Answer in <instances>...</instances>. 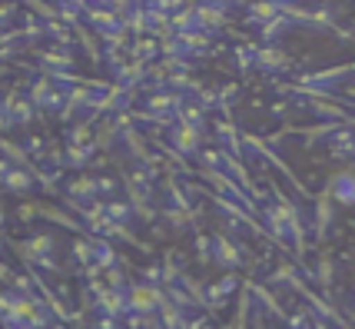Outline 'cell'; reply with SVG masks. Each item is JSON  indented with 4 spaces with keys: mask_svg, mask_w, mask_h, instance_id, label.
Wrapping results in <instances>:
<instances>
[{
    "mask_svg": "<svg viewBox=\"0 0 355 329\" xmlns=\"http://www.w3.org/2000/svg\"><path fill=\"white\" fill-rule=\"evenodd\" d=\"M332 219H336V206H332V193L325 189V193H319V196H315V219H312V233H315V239H319V243L325 239L329 226H332Z\"/></svg>",
    "mask_w": 355,
    "mask_h": 329,
    "instance_id": "1",
    "label": "cell"
},
{
    "mask_svg": "<svg viewBox=\"0 0 355 329\" xmlns=\"http://www.w3.org/2000/svg\"><path fill=\"white\" fill-rule=\"evenodd\" d=\"M329 193H332V200H339V203H345V206H352L355 203V173L352 170H342L339 176H332Z\"/></svg>",
    "mask_w": 355,
    "mask_h": 329,
    "instance_id": "2",
    "label": "cell"
},
{
    "mask_svg": "<svg viewBox=\"0 0 355 329\" xmlns=\"http://www.w3.org/2000/svg\"><path fill=\"white\" fill-rule=\"evenodd\" d=\"M213 253H216L219 267H226V269H232V267H236V263H239V250L232 246L230 239H223V236H219V239H216V246H213Z\"/></svg>",
    "mask_w": 355,
    "mask_h": 329,
    "instance_id": "3",
    "label": "cell"
},
{
    "mask_svg": "<svg viewBox=\"0 0 355 329\" xmlns=\"http://www.w3.org/2000/svg\"><path fill=\"white\" fill-rule=\"evenodd\" d=\"M3 176H7V187H10V189H20V196H24V193L31 189V180H27L24 173L17 176V173H14V167H7V170H3Z\"/></svg>",
    "mask_w": 355,
    "mask_h": 329,
    "instance_id": "4",
    "label": "cell"
},
{
    "mask_svg": "<svg viewBox=\"0 0 355 329\" xmlns=\"http://www.w3.org/2000/svg\"><path fill=\"white\" fill-rule=\"evenodd\" d=\"M252 329H266V319H263V310L256 313V319H252Z\"/></svg>",
    "mask_w": 355,
    "mask_h": 329,
    "instance_id": "5",
    "label": "cell"
}]
</instances>
